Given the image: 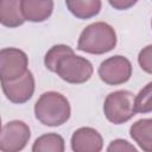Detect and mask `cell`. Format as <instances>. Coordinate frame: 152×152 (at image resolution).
<instances>
[{
  "label": "cell",
  "mask_w": 152,
  "mask_h": 152,
  "mask_svg": "<svg viewBox=\"0 0 152 152\" xmlns=\"http://www.w3.org/2000/svg\"><path fill=\"white\" fill-rule=\"evenodd\" d=\"M21 0H0V24L6 27H18L25 23L20 8Z\"/></svg>",
  "instance_id": "obj_11"
},
{
  "label": "cell",
  "mask_w": 152,
  "mask_h": 152,
  "mask_svg": "<svg viewBox=\"0 0 152 152\" xmlns=\"http://www.w3.org/2000/svg\"><path fill=\"white\" fill-rule=\"evenodd\" d=\"M151 49L152 46L151 45H147L146 48H144L139 56H138V62H139V65L140 68L147 72V74H151L152 72V58H151Z\"/></svg>",
  "instance_id": "obj_17"
},
{
  "label": "cell",
  "mask_w": 152,
  "mask_h": 152,
  "mask_svg": "<svg viewBox=\"0 0 152 152\" xmlns=\"http://www.w3.org/2000/svg\"><path fill=\"white\" fill-rule=\"evenodd\" d=\"M116 42L115 30L107 23L96 21L81 32L77 50L91 55H103L112 51L116 46Z\"/></svg>",
  "instance_id": "obj_2"
},
{
  "label": "cell",
  "mask_w": 152,
  "mask_h": 152,
  "mask_svg": "<svg viewBox=\"0 0 152 152\" xmlns=\"http://www.w3.org/2000/svg\"><path fill=\"white\" fill-rule=\"evenodd\" d=\"M109 5L119 11H124V10H128L131 7H133L138 0H108Z\"/></svg>",
  "instance_id": "obj_19"
},
{
  "label": "cell",
  "mask_w": 152,
  "mask_h": 152,
  "mask_svg": "<svg viewBox=\"0 0 152 152\" xmlns=\"http://www.w3.org/2000/svg\"><path fill=\"white\" fill-rule=\"evenodd\" d=\"M72 52H74V50L69 45H64V44L53 45L45 53V57H44V64H45L46 69L50 70V71H52V72H55V69H56V65H57L58 61L63 56L69 55V53H72Z\"/></svg>",
  "instance_id": "obj_15"
},
{
  "label": "cell",
  "mask_w": 152,
  "mask_h": 152,
  "mask_svg": "<svg viewBox=\"0 0 152 152\" xmlns=\"http://www.w3.org/2000/svg\"><path fill=\"white\" fill-rule=\"evenodd\" d=\"M20 8L25 20L43 23L52 14L53 0H21Z\"/></svg>",
  "instance_id": "obj_10"
},
{
  "label": "cell",
  "mask_w": 152,
  "mask_h": 152,
  "mask_svg": "<svg viewBox=\"0 0 152 152\" xmlns=\"http://www.w3.org/2000/svg\"><path fill=\"white\" fill-rule=\"evenodd\" d=\"M65 148L64 139L57 133H46L38 137L33 145V152H63Z\"/></svg>",
  "instance_id": "obj_14"
},
{
  "label": "cell",
  "mask_w": 152,
  "mask_h": 152,
  "mask_svg": "<svg viewBox=\"0 0 152 152\" xmlns=\"http://www.w3.org/2000/svg\"><path fill=\"white\" fill-rule=\"evenodd\" d=\"M71 148L75 152H99L103 147L101 134L91 127H81L71 135Z\"/></svg>",
  "instance_id": "obj_9"
},
{
  "label": "cell",
  "mask_w": 152,
  "mask_h": 152,
  "mask_svg": "<svg viewBox=\"0 0 152 152\" xmlns=\"http://www.w3.org/2000/svg\"><path fill=\"white\" fill-rule=\"evenodd\" d=\"M36 119L49 127H58L65 124L71 114L69 100L61 93H43L34 103Z\"/></svg>",
  "instance_id": "obj_1"
},
{
  "label": "cell",
  "mask_w": 152,
  "mask_h": 152,
  "mask_svg": "<svg viewBox=\"0 0 152 152\" xmlns=\"http://www.w3.org/2000/svg\"><path fill=\"white\" fill-rule=\"evenodd\" d=\"M55 72L68 83L81 84L90 80L94 72V68L87 58L76 56L72 52L63 56L58 61Z\"/></svg>",
  "instance_id": "obj_4"
},
{
  "label": "cell",
  "mask_w": 152,
  "mask_h": 152,
  "mask_svg": "<svg viewBox=\"0 0 152 152\" xmlns=\"http://www.w3.org/2000/svg\"><path fill=\"white\" fill-rule=\"evenodd\" d=\"M152 83H147L137 96H134V109L135 113H150L152 110Z\"/></svg>",
  "instance_id": "obj_16"
},
{
  "label": "cell",
  "mask_w": 152,
  "mask_h": 152,
  "mask_svg": "<svg viewBox=\"0 0 152 152\" xmlns=\"http://www.w3.org/2000/svg\"><path fill=\"white\" fill-rule=\"evenodd\" d=\"M2 91L6 99L15 104L27 102L34 93V77L30 70H26L20 77L1 82Z\"/></svg>",
  "instance_id": "obj_8"
},
{
  "label": "cell",
  "mask_w": 152,
  "mask_h": 152,
  "mask_svg": "<svg viewBox=\"0 0 152 152\" xmlns=\"http://www.w3.org/2000/svg\"><path fill=\"white\" fill-rule=\"evenodd\" d=\"M28 65L27 55L17 48L0 50V82L12 81L20 77Z\"/></svg>",
  "instance_id": "obj_7"
},
{
  "label": "cell",
  "mask_w": 152,
  "mask_h": 152,
  "mask_svg": "<svg viewBox=\"0 0 152 152\" xmlns=\"http://www.w3.org/2000/svg\"><path fill=\"white\" fill-rule=\"evenodd\" d=\"M31 138L28 125L21 120L8 121L0 131V151L18 152L25 148Z\"/></svg>",
  "instance_id": "obj_5"
},
{
  "label": "cell",
  "mask_w": 152,
  "mask_h": 152,
  "mask_svg": "<svg viewBox=\"0 0 152 152\" xmlns=\"http://www.w3.org/2000/svg\"><path fill=\"white\" fill-rule=\"evenodd\" d=\"M103 113L108 121L121 125L135 115L134 95L128 90H116L109 93L103 102Z\"/></svg>",
  "instance_id": "obj_3"
},
{
  "label": "cell",
  "mask_w": 152,
  "mask_h": 152,
  "mask_svg": "<svg viewBox=\"0 0 152 152\" xmlns=\"http://www.w3.org/2000/svg\"><path fill=\"white\" fill-rule=\"evenodd\" d=\"M99 76L108 86H119L126 83L132 76L131 62L120 55L104 59L99 66Z\"/></svg>",
  "instance_id": "obj_6"
},
{
  "label": "cell",
  "mask_w": 152,
  "mask_h": 152,
  "mask_svg": "<svg viewBox=\"0 0 152 152\" xmlns=\"http://www.w3.org/2000/svg\"><path fill=\"white\" fill-rule=\"evenodd\" d=\"M151 133H152V120L151 119H140L135 121L129 128L131 138L145 152L152 151Z\"/></svg>",
  "instance_id": "obj_13"
},
{
  "label": "cell",
  "mask_w": 152,
  "mask_h": 152,
  "mask_svg": "<svg viewBox=\"0 0 152 152\" xmlns=\"http://www.w3.org/2000/svg\"><path fill=\"white\" fill-rule=\"evenodd\" d=\"M107 151L114 152V151H120V152H137V148L131 145L127 140L124 139H115L112 140L109 146L107 147Z\"/></svg>",
  "instance_id": "obj_18"
},
{
  "label": "cell",
  "mask_w": 152,
  "mask_h": 152,
  "mask_svg": "<svg viewBox=\"0 0 152 152\" xmlns=\"http://www.w3.org/2000/svg\"><path fill=\"white\" fill-rule=\"evenodd\" d=\"M70 13L82 20L94 18L101 11V0H65Z\"/></svg>",
  "instance_id": "obj_12"
},
{
  "label": "cell",
  "mask_w": 152,
  "mask_h": 152,
  "mask_svg": "<svg viewBox=\"0 0 152 152\" xmlns=\"http://www.w3.org/2000/svg\"><path fill=\"white\" fill-rule=\"evenodd\" d=\"M1 128H2V126H1V116H0V131H1Z\"/></svg>",
  "instance_id": "obj_20"
}]
</instances>
